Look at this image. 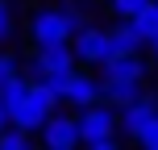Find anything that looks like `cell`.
Returning a JSON list of instances; mask_svg holds the SVG:
<instances>
[{"mask_svg": "<svg viewBox=\"0 0 158 150\" xmlns=\"http://www.w3.org/2000/svg\"><path fill=\"white\" fill-rule=\"evenodd\" d=\"M54 109H58V96L50 92L42 79H29V88L21 92V100L8 109V121H13V125H21V129H29V134H38Z\"/></svg>", "mask_w": 158, "mask_h": 150, "instance_id": "1", "label": "cell"}, {"mask_svg": "<svg viewBox=\"0 0 158 150\" xmlns=\"http://www.w3.org/2000/svg\"><path fill=\"white\" fill-rule=\"evenodd\" d=\"M25 38L33 46H46V42H71V21H67V8L54 4H38L25 17Z\"/></svg>", "mask_w": 158, "mask_h": 150, "instance_id": "2", "label": "cell"}, {"mask_svg": "<svg viewBox=\"0 0 158 150\" xmlns=\"http://www.w3.org/2000/svg\"><path fill=\"white\" fill-rule=\"evenodd\" d=\"M75 50L71 42H46V46H33V54L25 58V75L29 79H46L54 71H75Z\"/></svg>", "mask_w": 158, "mask_h": 150, "instance_id": "3", "label": "cell"}, {"mask_svg": "<svg viewBox=\"0 0 158 150\" xmlns=\"http://www.w3.org/2000/svg\"><path fill=\"white\" fill-rule=\"evenodd\" d=\"M75 121H79V146L92 142V138H108V134H121L117 129V109L108 100H96V104H83L75 109Z\"/></svg>", "mask_w": 158, "mask_h": 150, "instance_id": "4", "label": "cell"}, {"mask_svg": "<svg viewBox=\"0 0 158 150\" xmlns=\"http://www.w3.org/2000/svg\"><path fill=\"white\" fill-rule=\"evenodd\" d=\"M71 50H75V63H79V67H100L104 58H112L108 29H100V25H83L79 33H71Z\"/></svg>", "mask_w": 158, "mask_h": 150, "instance_id": "5", "label": "cell"}, {"mask_svg": "<svg viewBox=\"0 0 158 150\" xmlns=\"http://www.w3.org/2000/svg\"><path fill=\"white\" fill-rule=\"evenodd\" d=\"M38 142L42 146H50V150H75L79 146V121H75V113H50L46 117V125L38 129Z\"/></svg>", "mask_w": 158, "mask_h": 150, "instance_id": "6", "label": "cell"}, {"mask_svg": "<svg viewBox=\"0 0 158 150\" xmlns=\"http://www.w3.org/2000/svg\"><path fill=\"white\" fill-rule=\"evenodd\" d=\"M154 117H158V96H146V92H142L137 100H129V104H121V109H117V129L133 142V138L142 134Z\"/></svg>", "mask_w": 158, "mask_h": 150, "instance_id": "7", "label": "cell"}, {"mask_svg": "<svg viewBox=\"0 0 158 150\" xmlns=\"http://www.w3.org/2000/svg\"><path fill=\"white\" fill-rule=\"evenodd\" d=\"M100 92H104V79L92 75L87 67H75L71 79H67V96H63V104L83 109V104H96V100H100Z\"/></svg>", "mask_w": 158, "mask_h": 150, "instance_id": "8", "label": "cell"}, {"mask_svg": "<svg viewBox=\"0 0 158 150\" xmlns=\"http://www.w3.org/2000/svg\"><path fill=\"white\" fill-rule=\"evenodd\" d=\"M96 71H100V79H137V84H146V58L142 54H112Z\"/></svg>", "mask_w": 158, "mask_h": 150, "instance_id": "9", "label": "cell"}, {"mask_svg": "<svg viewBox=\"0 0 158 150\" xmlns=\"http://www.w3.org/2000/svg\"><path fill=\"white\" fill-rule=\"evenodd\" d=\"M137 96H142V84H137V79H104V92H100V100H108L112 109H121V104L137 100Z\"/></svg>", "mask_w": 158, "mask_h": 150, "instance_id": "10", "label": "cell"}, {"mask_svg": "<svg viewBox=\"0 0 158 150\" xmlns=\"http://www.w3.org/2000/svg\"><path fill=\"white\" fill-rule=\"evenodd\" d=\"M129 25H133V33L142 38V46H150V42L158 38V0H150L137 17H129Z\"/></svg>", "mask_w": 158, "mask_h": 150, "instance_id": "11", "label": "cell"}, {"mask_svg": "<svg viewBox=\"0 0 158 150\" xmlns=\"http://www.w3.org/2000/svg\"><path fill=\"white\" fill-rule=\"evenodd\" d=\"M108 42H112V54H137L142 50V38L133 33V25L129 21H117L108 29Z\"/></svg>", "mask_w": 158, "mask_h": 150, "instance_id": "12", "label": "cell"}, {"mask_svg": "<svg viewBox=\"0 0 158 150\" xmlns=\"http://www.w3.org/2000/svg\"><path fill=\"white\" fill-rule=\"evenodd\" d=\"M33 142H38V134H29V129L13 125V121L0 129V150H29Z\"/></svg>", "mask_w": 158, "mask_h": 150, "instance_id": "13", "label": "cell"}, {"mask_svg": "<svg viewBox=\"0 0 158 150\" xmlns=\"http://www.w3.org/2000/svg\"><path fill=\"white\" fill-rule=\"evenodd\" d=\"M17 13H13V0H0V46H8V42L17 38Z\"/></svg>", "mask_w": 158, "mask_h": 150, "instance_id": "14", "label": "cell"}, {"mask_svg": "<svg viewBox=\"0 0 158 150\" xmlns=\"http://www.w3.org/2000/svg\"><path fill=\"white\" fill-rule=\"evenodd\" d=\"M146 4H150V0H108L112 17H121V21H129V17H137V13H142Z\"/></svg>", "mask_w": 158, "mask_h": 150, "instance_id": "15", "label": "cell"}, {"mask_svg": "<svg viewBox=\"0 0 158 150\" xmlns=\"http://www.w3.org/2000/svg\"><path fill=\"white\" fill-rule=\"evenodd\" d=\"M133 142H137V146H146V150H158V117H154V121H150V125H146V129H142V134H137V138H133Z\"/></svg>", "mask_w": 158, "mask_h": 150, "instance_id": "16", "label": "cell"}, {"mask_svg": "<svg viewBox=\"0 0 158 150\" xmlns=\"http://www.w3.org/2000/svg\"><path fill=\"white\" fill-rule=\"evenodd\" d=\"M17 71H21V63H17V54H13V50H0V84H4L8 75H17Z\"/></svg>", "mask_w": 158, "mask_h": 150, "instance_id": "17", "label": "cell"}, {"mask_svg": "<svg viewBox=\"0 0 158 150\" xmlns=\"http://www.w3.org/2000/svg\"><path fill=\"white\" fill-rule=\"evenodd\" d=\"M83 146H87V150H117V146H121V138H117V134H108V138H92V142H83Z\"/></svg>", "mask_w": 158, "mask_h": 150, "instance_id": "18", "label": "cell"}, {"mask_svg": "<svg viewBox=\"0 0 158 150\" xmlns=\"http://www.w3.org/2000/svg\"><path fill=\"white\" fill-rule=\"evenodd\" d=\"M150 58H154V63H158V38L150 42Z\"/></svg>", "mask_w": 158, "mask_h": 150, "instance_id": "19", "label": "cell"}, {"mask_svg": "<svg viewBox=\"0 0 158 150\" xmlns=\"http://www.w3.org/2000/svg\"><path fill=\"white\" fill-rule=\"evenodd\" d=\"M8 125V117H4V104H0V129H4Z\"/></svg>", "mask_w": 158, "mask_h": 150, "instance_id": "20", "label": "cell"}]
</instances>
